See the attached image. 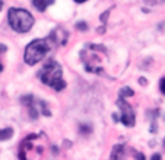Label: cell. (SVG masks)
<instances>
[{
	"mask_svg": "<svg viewBox=\"0 0 165 160\" xmlns=\"http://www.w3.org/2000/svg\"><path fill=\"white\" fill-rule=\"evenodd\" d=\"M54 44H56V41L53 39V37L32 41L26 47V50H25V61H26V64L34 66V64L39 63L44 57L51 51Z\"/></svg>",
	"mask_w": 165,
	"mask_h": 160,
	"instance_id": "obj_1",
	"label": "cell"
},
{
	"mask_svg": "<svg viewBox=\"0 0 165 160\" xmlns=\"http://www.w3.org/2000/svg\"><path fill=\"white\" fill-rule=\"evenodd\" d=\"M108 13H110V10H108L107 13H102V15H101V20H102V22H105V19L108 18Z\"/></svg>",
	"mask_w": 165,
	"mask_h": 160,
	"instance_id": "obj_9",
	"label": "cell"
},
{
	"mask_svg": "<svg viewBox=\"0 0 165 160\" xmlns=\"http://www.w3.org/2000/svg\"><path fill=\"white\" fill-rule=\"evenodd\" d=\"M161 90H162V93H165V79H162L161 82Z\"/></svg>",
	"mask_w": 165,
	"mask_h": 160,
	"instance_id": "obj_10",
	"label": "cell"
},
{
	"mask_svg": "<svg viewBox=\"0 0 165 160\" xmlns=\"http://www.w3.org/2000/svg\"><path fill=\"white\" fill-rule=\"evenodd\" d=\"M104 31H105V28H104V26H101V28H98V32H99V33H102Z\"/></svg>",
	"mask_w": 165,
	"mask_h": 160,
	"instance_id": "obj_11",
	"label": "cell"
},
{
	"mask_svg": "<svg viewBox=\"0 0 165 160\" xmlns=\"http://www.w3.org/2000/svg\"><path fill=\"white\" fill-rule=\"evenodd\" d=\"M75 2H78V3H80V2H85V0H75Z\"/></svg>",
	"mask_w": 165,
	"mask_h": 160,
	"instance_id": "obj_12",
	"label": "cell"
},
{
	"mask_svg": "<svg viewBox=\"0 0 165 160\" xmlns=\"http://www.w3.org/2000/svg\"><path fill=\"white\" fill-rule=\"evenodd\" d=\"M7 18H9V25L12 26V29L21 33L28 32L29 29L32 28V25H34L32 15L29 13L28 10L19 9V7L10 9Z\"/></svg>",
	"mask_w": 165,
	"mask_h": 160,
	"instance_id": "obj_3",
	"label": "cell"
},
{
	"mask_svg": "<svg viewBox=\"0 0 165 160\" xmlns=\"http://www.w3.org/2000/svg\"><path fill=\"white\" fill-rule=\"evenodd\" d=\"M2 6H3V3H2V0H0V9H2Z\"/></svg>",
	"mask_w": 165,
	"mask_h": 160,
	"instance_id": "obj_13",
	"label": "cell"
},
{
	"mask_svg": "<svg viewBox=\"0 0 165 160\" xmlns=\"http://www.w3.org/2000/svg\"><path fill=\"white\" fill-rule=\"evenodd\" d=\"M164 147H165V140H164Z\"/></svg>",
	"mask_w": 165,
	"mask_h": 160,
	"instance_id": "obj_15",
	"label": "cell"
},
{
	"mask_svg": "<svg viewBox=\"0 0 165 160\" xmlns=\"http://www.w3.org/2000/svg\"><path fill=\"white\" fill-rule=\"evenodd\" d=\"M76 26H78V29H83V31H86V29H88L86 24H78Z\"/></svg>",
	"mask_w": 165,
	"mask_h": 160,
	"instance_id": "obj_8",
	"label": "cell"
},
{
	"mask_svg": "<svg viewBox=\"0 0 165 160\" xmlns=\"http://www.w3.org/2000/svg\"><path fill=\"white\" fill-rule=\"evenodd\" d=\"M32 3H34V6L37 9L43 12V10L47 9V6L53 3V0H32Z\"/></svg>",
	"mask_w": 165,
	"mask_h": 160,
	"instance_id": "obj_5",
	"label": "cell"
},
{
	"mask_svg": "<svg viewBox=\"0 0 165 160\" xmlns=\"http://www.w3.org/2000/svg\"><path fill=\"white\" fill-rule=\"evenodd\" d=\"M120 95H121V96H133V90H131L130 87H124V89H121Z\"/></svg>",
	"mask_w": 165,
	"mask_h": 160,
	"instance_id": "obj_7",
	"label": "cell"
},
{
	"mask_svg": "<svg viewBox=\"0 0 165 160\" xmlns=\"http://www.w3.org/2000/svg\"><path fill=\"white\" fill-rule=\"evenodd\" d=\"M13 136V130L12 128H6V130H0V141L9 140L10 137Z\"/></svg>",
	"mask_w": 165,
	"mask_h": 160,
	"instance_id": "obj_6",
	"label": "cell"
},
{
	"mask_svg": "<svg viewBox=\"0 0 165 160\" xmlns=\"http://www.w3.org/2000/svg\"><path fill=\"white\" fill-rule=\"evenodd\" d=\"M38 77L43 83L51 86L56 90H63L66 87V82L62 79V67L54 60L48 61L43 67V70L38 73Z\"/></svg>",
	"mask_w": 165,
	"mask_h": 160,
	"instance_id": "obj_2",
	"label": "cell"
},
{
	"mask_svg": "<svg viewBox=\"0 0 165 160\" xmlns=\"http://www.w3.org/2000/svg\"><path fill=\"white\" fill-rule=\"evenodd\" d=\"M117 105L121 108L123 113H121V122L126 125V127H133L135 125V113H133V109L126 100L123 99V96H120V99L117 100Z\"/></svg>",
	"mask_w": 165,
	"mask_h": 160,
	"instance_id": "obj_4",
	"label": "cell"
},
{
	"mask_svg": "<svg viewBox=\"0 0 165 160\" xmlns=\"http://www.w3.org/2000/svg\"><path fill=\"white\" fill-rule=\"evenodd\" d=\"M2 70H3V67H2V64H0V71H2Z\"/></svg>",
	"mask_w": 165,
	"mask_h": 160,
	"instance_id": "obj_14",
	"label": "cell"
}]
</instances>
